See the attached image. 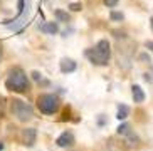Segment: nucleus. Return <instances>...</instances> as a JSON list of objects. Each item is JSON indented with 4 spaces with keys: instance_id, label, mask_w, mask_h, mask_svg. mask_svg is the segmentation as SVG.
<instances>
[{
    "instance_id": "f257e3e1",
    "label": "nucleus",
    "mask_w": 153,
    "mask_h": 151,
    "mask_svg": "<svg viewBox=\"0 0 153 151\" xmlns=\"http://www.w3.org/2000/svg\"><path fill=\"white\" fill-rule=\"evenodd\" d=\"M109 54H111V50H109V42L108 40H99L94 49H91L86 52V56L96 66H106L109 61Z\"/></svg>"
},
{
    "instance_id": "f03ea898",
    "label": "nucleus",
    "mask_w": 153,
    "mask_h": 151,
    "mask_svg": "<svg viewBox=\"0 0 153 151\" xmlns=\"http://www.w3.org/2000/svg\"><path fill=\"white\" fill-rule=\"evenodd\" d=\"M5 86H7L9 91H14V93H25V91L29 89L27 76L24 74L22 69H14V71L10 72Z\"/></svg>"
},
{
    "instance_id": "7ed1b4c3",
    "label": "nucleus",
    "mask_w": 153,
    "mask_h": 151,
    "mask_svg": "<svg viewBox=\"0 0 153 151\" xmlns=\"http://www.w3.org/2000/svg\"><path fill=\"white\" fill-rule=\"evenodd\" d=\"M37 107L44 114H54L59 109V99L54 94H42L37 99Z\"/></svg>"
},
{
    "instance_id": "20e7f679",
    "label": "nucleus",
    "mask_w": 153,
    "mask_h": 151,
    "mask_svg": "<svg viewBox=\"0 0 153 151\" xmlns=\"http://www.w3.org/2000/svg\"><path fill=\"white\" fill-rule=\"evenodd\" d=\"M12 113L17 116L19 121H29V119H32V116H34L32 106L27 104V102L20 101V99H15V101L12 102Z\"/></svg>"
},
{
    "instance_id": "39448f33",
    "label": "nucleus",
    "mask_w": 153,
    "mask_h": 151,
    "mask_svg": "<svg viewBox=\"0 0 153 151\" xmlns=\"http://www.w3.org/2000/svg\"><path fill=\"white\" fill-rule=\"evenodd\" d=\"M36 129L34 128H27V129H24V133H22V143L25 144V146H34V143H36Z\"/></svg>"
},
{
    "instance_id": "423d86ee",
    "label": "nucleus",
    "mask_w": 153,
    "mask_h": 151,
    "mask_svg": "<svg viewBox=\"0 0 153 151\" xmlns=\"http://www.w3.org/2000/svg\"><path fill=\"white\" fill-rule=\"evenodd\" d=\"M56 143H57V146H61V148L72 146V144H74V136H72L71 131H66V133H62L61 136H59Z\"/></svg>"
},
{
    "instance_id": "0eeeda50",
    "label": "nucleus",
    "mask_w": 153,
    "mask_h": 151,
    "mask_svg": "<svg viewBox=\"0 0 153 151\" xmlns=\"http://www.w3.org/2000/svg\"><path fill=\"white\" fill-rule=\"evenodd\" d=\"M61 71L62 72H74L76 71V62L72 59H62L61 61Z\"/></svg>"
},
{
    "instance_id": "6e6552de",
    "label": "nucleus",
    "mask_w": 153,
    "mask_h": 151,
    "mask_svg": "<svg viewBox=\"0 0 153 151\" xmlns=\"http://www.w3.org/2000/svg\"><path fill=\"white\" fill-rule=\"evenodd\" d=\"M131 94H133V101L135 102H143L145 101V93L140 86H133V87H131Z\"/></svg>"
},
{
    "instance_id": "1a4fd4ad",
    "label": "nucleus",
    "mask_w": 153,
    "mask_h": 151,
    "mask_svg": "<svg viewBox=\"0 0 153 151\" xmlns=\"http://www.w3.org/2000/svg\"><path fill=\"white\" fill-rule=\"evenodd\" d=\"M41 30L45 32V34H56L59 30V25L56 22H47V24H42L41 25Z\"/></svg>"
},
{
    "instance_id": "9d476101",
    "label": "nucleus",
    "mask_w": 153,
    "mask_h": 151,
    "mask_svg": "<svg viewBox=\"0 0 153 151\" xmlns=\"http://www.w3.org/2000/svg\"><path fill=\"white\" fill-rule=\"evenodd\" d=\"M128 114H130V107H128V106L121 104V106L118 107V114H116V118H118L120 121H121V119H126V118H128Z\"/></svg>"
},
{
    "instance_id": "9b49d317",
    "label": "nucleus",
    "mask_w": 153,
    "mask_h": 151,
    "mask_svg": "<svg viewBox=\"0 0 153 151\" xmlns=\"http://www.w3.org/2000/svg\"><path fill=\"white\" fill-rule=\"evenodd\" d=\"M54 15H56V19H57L59 22H69V15H68V12H64V10L56 9L54 10Z\"/></svg>"
},
{
    "instance_id": "f8f14e48",
    "label": "nucleus",
    "mask_w": 153,
    "mask_h": 151,
    "mask_svg": "<svg viewBox=\"0 0 153 151\" xmlns=\"http://www.w3.org/2000/svg\"><path fill=\"white\" fill-rule=\"evenodd\" d=\"M118 133L120 134H128L130 133V124H120V128H118Z\"/></svg>"
},
{
    "instance_id": "ddd939ff",
    "label": "nucleus",
    "mask_w": 153,
    "mask_h": 151,
    "mask_svg": "<svg viewBox=\"0 0 153 151\" xmlns=\"http://www.w3.org/2000/svg\"><path fill=\"white\" fill-rule=\"evenodd\" d=\"M111 20H123L121 12H111Z\"/></svg>"
},
{
    "instance_id": "4468645a",
    "label": "nucleus",
    "mask_w": 153,
    "mask_h": 151,
    "mask_svg": "<svg viewBox=\"0 0 153 151\" xmlns=\"http://www.w3.org/2000/svg\"><path fill=\"white\" fill-rule=\"evenodd\" d=\"M69 9L74 10V12H77V10H81V4H71L69 5Z\"/></svg>"
},
{
    "instance_id": "2eb2a0df",
    "label": "nucleus",
    "mask_w": 153,
    "mask_h": 151,
    "mask_svg": "<svg viewBox=\"0 0 153 151\" xmlns=\"http://www.w3.org/2000/svg\"><path fill=\"white\" fill-rule=\"evenodd\" d=\"M104 4L108 5V7H114L118 4V0H104Z\"/></svg>"
},
{
    "instance_id": "dca6fc26",
    "label": "nucleus",
    "mask_w": 153,
    "mask_h": 151,
    "mask_svg": "<svg viewBox=\"0 0 153 151\" xmlns=\"http://www.w3.org/2000/svg\"><path fill=\"white\" fill-rule=\"evenodd\" d=\"M32 77H34L36 81H41V79H42V76L39 74V72H32Z\"/></svg>"
},
{
    "instance_id": "f3484780",
    "label": "nucleus",
    "mask_w": 153,
    "mask_h": 151,
    "mask_svg": "<svg viewBox=\"0 0 153 151\" xmlns=\"http://www.w3.org/2000/svg\"><path fill=\"white\" fill-rule=\"evenodd\" d=\"M146 49H150L153 52V40H150V42H146Z\"/></svg>"
},
{
    "instance_id": "a211bd4d",
    "label": "nucleus",
    "mask_w": 153,
    "mask_h": 151,
    "mask_svg": "<svg viewBox=\"0 0 153 151\" xmlns=\"http://www.w3.org/2000/svg\"><path fill=\"white\" fill-rule=\"evenodd\" d=\"M4 148H5V146H4V143L0 141V151H4Z\"/></svg>"
},
{
    "instance_id": "6ab92c4d",
    "label": "nucleus",
    "mask_w": 153,
    "mask_h": 151,
    "mask_svg": "<svg viewBox=\"0 0 153 151\" xmlns=\"http://www.w3.org/2000/svg\"><path fill=\"white\" fill-rule=\"evenodd\" d=\"M150 25H152V30H153V17L150 19Z\"/></svg>"
}]
</instances>
